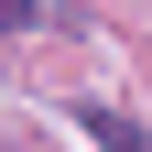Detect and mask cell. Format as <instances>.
<instances>
[{"instance_id": "obj_1", "label": "cell", "mask_w": 152, "mask_h": 152, "mask_svg": "<svg viewBox=\"0 0 152 152\" xmlns=\"http://www.w3.org/2000/svg\"><path fill=\"white\" fill-rule=\"evenodd\" d=\"M44 22V0H0V33H33Z\"/></svg>"}]
</instances>
